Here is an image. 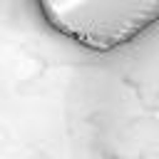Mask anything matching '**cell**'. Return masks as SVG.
Listing matches in <instances>:
<instances>
[{"label": "cell", "mask_w": 159, "mask_h": 159, "mask_svg": "<svg viewBox=\"0 0 159 159\" xmlns=\"http://www.w3.org/2000/svg\"><path fill=\"white\" fill-rule=\"evenodd\" d=\"M45 22L72 42L119 50L159 22V0H35Z\"/></svg>", "instance_id": "cell-1"}]
</instances>
